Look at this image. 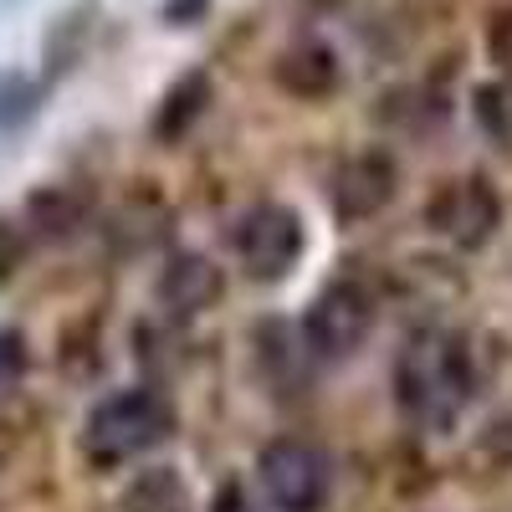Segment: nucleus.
Listing matches in <instances>:
<instances>
[{"label": "nucleus", "mask_w": 512, "mask_h": 512, "mask_svg": "<svg viewBox=\"0 0 512 512\" xmlns=\"http://www.w3.org/2000/svg\"><path fill=\"white\" fill-rule=\"evenodd\" d=\"M400 190V169L384 149H359L328 175V205L338 221H369Z\"/></svg>", "instance_id": "7"}, {"label": "nucleus", "mask_w": 512, "mask_h": 512, "mask_svg": "<svg viewBox=\"0 0 512 512\" xmlns=\"http://www.w3.org/2000/svg\"><path fill=\"white\" fill-rule=\"evenodd\" d=\"M210 512H256V507L246 502V487H241V482H226V487L216 492V502H210Z\"/></svg>", "instance_id": "17"}, {"label": "nucleus", "mask_w": 512, "mask_h": 512, "mask_svg": "<svg viewBox=\"0 0 512 512\" xmlns=\"http://www.w3.org/2000/svg\"><path fill=\"white\" fill-rule=\"evenodd\" d=\"M338 82H344V67H338V52L328 41H292V47L277 57V88L303 98V103H323L338 93Z\"/></svg>", "instance_id": "9"}, {"label": "nucleus", "mask_w": 512, "mask_h": 512, "mask_svg": "<svg viewBox=\"0 0 512 512\" xmlns=\"http://www.w3.org/2000/svg\"><path fill=\"white\" fill-rule=\"evenodd\" d=\"M21 262H26V236H21V226L0 221V287L21 272Z\"/></svg>", "instance_id": "16"}, {"label": "nucleus", "mask_w": 512, "mask_h": 512, "mask_svg": "<svg viewBox=\"0 0 512 512\" xmlns=\"http://www.w3.org/2000/svg\"><path fill=\"white\" fill-rule=\"evenodd\" d=\"M175 436V405L159 390H118L93 405L82 425V456L93 466H123Z\"/></svg>", "instance_id": "2"}, {"label": "nucleus", "mask_w": 512, "mask_h": 512, "mask_svg": "<svg viewBox=\"0 0 512 512\" xmlns=\"http://www.w3.org/2000/svg\"><path fill=\"white\" fill-rule=\"evenodd\" d=\"M482 451H487V461L512 466V405H502V410L487 420V431H482Z\"/></svg>", "instance_id": "15"}, {"label": "nucleus", "mask_w": 512, "mask_h": 512, "mask_svg": "<svg viewBox=\"0 0 512 512\" xmlns=\"http://www.w3.org/2000/svg\"><path fill=\"white\" fill-rule=\"evenodd\" d=\"M205 103H210V77H205V72H185L175 88L164 93V103H159V113H154V139H159V144L185 139L190 128H195V118L205 113Z\"/></svg>", "instance_id": "11"}, {"label": "nucleus", "mask_w": 512, "mask_h": 512, "mask_svg": "<svg viewBox=\"0 0 512 512\" xmlns=\"http://www.w3.org/2000/svg\"><path fill=\"white\" fill-rule=\"evenodd\" d=\"M256 477H262V492L277 512H323L328 487H333V466L313 441L282 436V441L262 446Z\"/></svg>", "instance_id": "3"}, {"label": "nucleus", "mask_w": 512, "mask_h": 512, "mask_svg": "<svg viewBox=\"0 0 512 512\" xmlns=\"http://www.w3.org/2000/svg\"><path fill=\"white\" fill-rule=\"evenodd\" d=\"M236 256L246 277L256 282H277L297 267V256H303V221L292 216L287 205H256L236 221Z\"/></svg>", "instance_id": "5"}, {"label": "nucleus", "mask_w": 512, "mask_h": 512, "mask_svg": "<svg viewBox=\"0 0 512 512\" xmlns=\"http://www.w3.org/2000/svg\"><path fill=\"white\" fill-rule=\"evenodd\" d=\"M472 113L482 123V134L497 144H512V77H492L472 93Z\"/></svg>", "instance_id": "13"}, {"label": "nucleus", "mask_w": 512, "mask_h": 512, "mask_svg": "<svg viewBox=\"0 0 512 512\" xmlns=\"http://www.w3.org/2000/svg\"><path fill=\"white\" fill-rule=\"evenodd\" d=\"M395 400L405 420L425 425V431H446V425L472 400V359L456 333L425 328L395 359Z\"/></svg>", "instance_id": "1"}, {"label": "nucleus", "mask_w": 512, "mask_h": 512, "mask_svg": "<svg viewBox=\"0 0 512 512\" xmlns=\"http://www.w3.org/2000/svg\"><path fill=\"white\" fill-rule=\"evenodd\" d=\"M26 374V338L16 328H0V395H11Z\"/></svg>", "instance_id": "14"}, {"label": "nucleus", "mask_w": 512, "mask_h": 512, "mask_svg": "<svg viewBox=\"0 0 512 512\" xmlns=\"http://www.w3.org/2000/svg\"><path fill=\"white\" fill-rule=\"evenodd\" d=\"M374 328V292L354 277L328 282L303 318V338L318 359H349Z\"/></svg>", "instance_id": "4"}, {"label": "nucleus", "mask_w": 512, "mask_h": 512, "mask_svg": "<svg viewBox=\"0 0 512 512\" xmlns=\"http://www.w3.org/2000/svg\"><path fill=\"white\" fill-rule=\"evenodd\" d=\"M123 512H190V487L175 466H144V472L123 487Z\"/></svg>", "instance_id": "12"}, {"label": "nucleus", "mask_w": 512, "mask_h": 512, "mask_svg": "<svg viewBox=\"0 0 512 512\" xmlns=\"http://www.w3.org/2000/svg\"><path fill=\"white\" fill-rule=\"evenodd\" d=\"M26 226L41 241H67L88 226V200H82L72 185H47L26 200Z\"/></svg>", "instance_id": "10"}, {"label": "nucleus", "mask_w": 512, "mask_h": 512, "mask_svg": "<svg viewBox=\"0 0 512 512\" xmlns=\"http://www.w3.org/2000/svg\"><path fill=\"white\" fill-rule=\"evenodd\" d=\"M431 226L451 241V246H461V251H477V246H487L492 241V231L502 226V200H497V190L482 180V175H461V180H446L436 195H431Z\"/></svg>", "instance_id": "6"}, {"label": "nucleus", "mask_w": 512, "mask_h": 512, "mask_svg": "<svg viewBox=\"0 0 512 512\" xmlns=\"http://www.w3.org/2000/svg\"><path fill=\"white\" fill-rule=\"evenodd\" d=\"M226 292L221 282V267L200 251H175L164 262L159 282H154V297L169 318H200L205 308H216V297Z\"/></svg>", "instance_id": "8"}]
</instances>
